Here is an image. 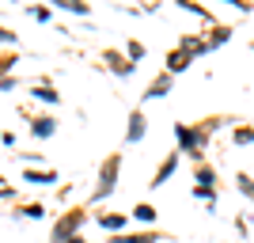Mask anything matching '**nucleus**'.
Listing matches in <instances>:
<instances>
[]
</instances>
